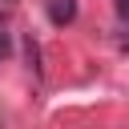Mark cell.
<instances>
[{
	"mask_svg": "<svg viewBox=\"0 0 129 129\" xmlns=\"http://www.w3.org/2000/svg\"><path fill=\"white\" fill-rule=\"evenodd\" d=\"M77 16V0H48V20L52 24H73Z\"/></svg>",
	"mask_w": 129,
	"mask_h": 129,
	"instance_id": "cell-1",
	"label": "cell"
},
{
	"mask_svg": "<svg viewBox=\"0 0 129 129\" xmlns=\"http://www.w3.org/2000/svg\"><path fill=\"white\" fill-rule=\"evenodd\" d=\"M8 52H12V36L0 28V60H8Z\"/></svg>",
	"mask_w": 129,
	"mask_h": 129,
	"instance_id": "cell-2",
	"label": "cell"
},
{
	"mask_svg": "<svg viewBox=\"0 0 129 129\" xmlns=\"http://www.w3.org/2000/svg\"><path fill=\"white\" fill-rule=\"evenodd\" d=\"M117 12H121V16L129 20V0H117Z\"/></svg>",
	"mask_w": 129,
	"mask_h": 129,
	"instance_id": "cell-3",
	"label": "cell"
}]
</instances>
